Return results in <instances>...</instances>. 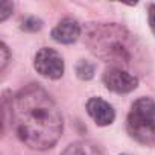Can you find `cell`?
<instances>
[{
  "instance_id": "30bf717a",
  "label": "cell",
  "mask_w": 155,
  "mask_h": 155,
  "mask_svg": "<svg viewBox=\"0 0 155 155\" xmlns=\"http://www.w3.org/2000/svg\"><path fill=\"white\" fill-rule=\"evenodd\" d=\"M43 28V21L37 17H29L21 23V29L26 32H37Z\"/></svg>"
},
{
  "instance_id": "9c48e42d",
  "label": "cell",
  "mask_w": 155,
  "mask_h": 155,
  "mask_svg": "<svg viewBox=\"0 0 155 155\" xmlns=\"http://www.w3.org/2000/svg\"><path fill=\"white\" fill-rule=\"evenodd\" d=\"M76 74L79 79L82 81H88L94 76V64L85 59H81L79 62L76 64Z\"/></svg>"
},
{
  "instance_id": "5bb4252c",
  "label": "cell",
  "mask_w": 155,
  "mask_h": 155,
  "mask_svg": "<svg viewBox=\"0 0 155 155\" xmlns=\"http://www.w3.org/2000/svg\"><path fill=\"white\" fill-rule=\"evenodd\" d=\"M122 155H126V153H122Z\"/></svg>"
},
{
  "instance_id": "7c38bea8",
  "label": "cell",
  "mask_w": 155,
  "mask_h": 155,
  "mask_svg": "<svg viewBox=\"0 0 155 155\" xmlns=\"http://www.w3.org/2000/svg\"><path fill=\"white\" fill-rule=\"evenodd\" d=\"M9 49L6 47L5 43H0V70H5L6 64L9 62Z\"/></svg>"
},
{
  "instance_id": "6da1fadb",
  "label": "cell",
  "mask_w": 155,
  "mask_h": 155,
  "mask_svg": "<svg viewBox=\"0 0 155 155\" xmlns=\"http://www.w3.org/2000/svg\"><path fill=\"white\" fill-rule=\"evenodd\" d=\"M14 120L18 138L37 150L55 146L62 134V116L56 104L37 84L26 85L15 96Z\"/></svg>"
},
{
  "instance_id": "8fae6325",
  "label": "cell",
  "mask_w": 155,
  "mask_h": 155,
  "mask_svg": "<svg viewBox=\"0 0 155 155\" xmlns=\"http://www.w3.org/2000/svg\"><path fill=\"white\" fill-rule=\"evenodd\" d=\"M12 9H14V5L11 2L2 0V2H0V21H5L12 14Z\"/></svg>"
},
{
  "instance_id": "4fadbf2b",
  "label": "cell",
  "mask_w": 155,
  "mask_h": 155,
  "mask_svg": "<svg viewBox=\"0 0 155 155\" xmlns=\"http://www.w3.org/2000/svg\"><path fill=\"white\" fill-rule=\"evenodd\" d=\"M149 26H150L152 32L155 34V5L149 6Z\"/></svg>"
},
{
  "instance_id": "5b68a950",
  "label": "cell",
  "mask_w": 155,
  "mask_h": 155,
  "mask_svg": "<svg viewBox=\"0 0 155 155\" xmlns=\"http://www.w3.org/2000/svg\"><path fill=\"white\" fill-rule=\"evenodd\" d=\"M104 84L110 91H114L117 94H125V93H131L132 90L137 88L138 85V79L137 76L131 74L129 71L119 68V67H110L105 70L104 73Z\"/></svg>"
},
{
  "instance_id": "52a82bcc",
  "label": "cell",
  "mask_w": 155,
  "mask_h": 155,
  "mask_svg": "<svg viewBox=\"0 0 155 155\" xmlns=\"http://www.w3.org/2000/svg\"><path fill=\"white\" fill-rule=\"evenodd\" d=\"M81 35V26L74 18H64L52 29V38L61 44H71Z\"/></svg>"
},
{
  "instance_id": "7a4b0ae2",
  "label": "cell",
  "mask_w": 155,
  "mask_h": 155,
  "mask_svg": "<svg viewBox=\"0 0 155 155\" xmlns=\"http://www.w3.org/2000/svg\"><path fill=\"white\" fill-rule=\"evenodd\" d=\"M85 44L94 56L113 67L137 68L146 62L138 40L117 23H90L85 28Z\"/></svg>"
},
{
  "instance_id": "ba28073f",
  "label": "cell",
  "mask_w": 155,
  "mask_h": 155,
  "mask_svg": "<svg viewBox=\"0 0 155 155\" xmlns=\"http://www.w3.org/2000/svg\"><path fill=\"white\" fill-rule=\"evenodd\" d=\"M62 155H102L99 147L90 141H74L65 147Z\"/></svg>"
},
{
  "instance_id": "8992f818",
  "label": "cell",
  "mask_w": 155,
  "mask_h": 155,
  "mask_svg": "<svg viewBox=\"0 0 155 155\" xmlns=\"http://www.w3.org/2000/svg\"><path fill=\"white\" fill-rule=\"evenodd\" d=\"M87 111L91 116V119L96 122V125L99 126H107L111 125L116 119V113L113 110V107L105 102L101 97H91L87 102Z\"/></svg>"
},
{
  "instance_id": "277c9868",
  "label": "cell",
  "mask_w": 155,
  "mask_h": 155,
  "mask_svg": "<svg viewBox=\"0 0 155 155\" xmlns=\"http://www.w3.org/2000/svg\"><path fill=\"white\" fill-rule=\"evenodd\" d=\"M34 67L41 76L49 79H59L64 74V61L61 55L49 47H43L37 52Z\"/></svg>"
},
{
  "instance_id": "3957f363",
  "label": "cell",
  "mask_w": 155,
  "mask_h": 155,
  "mask_svg": "<svg viewBox=\"0 0 155 155\" xmlns=\"http://www.w3.org/2000/svg\"><path fill=\"white\" fill-rule=\"evenodd\" d=\"M128 134L141 144H155V101L150 97L137 99L126 119Z\"/></svg>"
}]
</instances>
